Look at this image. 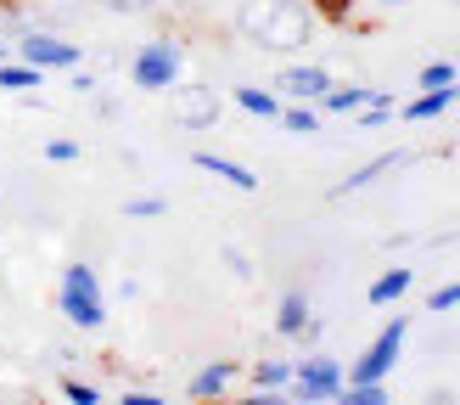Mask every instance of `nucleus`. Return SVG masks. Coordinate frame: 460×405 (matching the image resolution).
Segmentation results:
<instances>
[{"label":"nucleus","instance_id":"20","mask_svg":"<svg viewBox=\"0 0 460 405\" xmlns=\"http://www.w3.org/2000/svg\"><path fill=\"white\" fill-rule=\"evenodd\" d=\"M455 74H460V62H427V68H421V90H438V85H455Z\"/></svg>","mask_w":460,"mask_h":405},{"label":"nucleus","instance_id":"28","mask_svg":"<svg viewBox=\"0 0 460 405\" xmlns=\"http://www.w3.org/2000/svg\"><path fill=\"white\" fill-rule=\"evenodd\" d=\"M102 6H107V12H124V17H135V12H152L157 0H102Z\"/></svg>","mask_w":460,"mask_h":405},{"label":"nucleus","instance_id":"30","mask_svg":"<svg viewBox=\"0 0 460 405\" xmlns=\"http://www.w3.org/2000/svg\"><path fill=\"white\" fill-rule=\"evenodd\" d=\"M371 6H382V12H394V6H404V0H371Z\"/></svg>","mask_w":460,"mask_h":405},{"label":"nucleus","instance_id":"27","mask_svg":"<svg viewBox=\"0 0 460 405\" xmlns=\"http://www.w3.org/2000/svg\"><path fill=\"white\" fill-rule=\"evenodd\" d=\"M45 158H51V164H74V158H79V141H45Z\"/></svg>","mask_w":460,"mask_h":405},{"label":"nucleus","instance_id":"26","mask_svg":"<svg viewBox=\"0 0 460 405\" xmlns=\"http://www.w3.org/2000/svg\"><path fill=\"white\" fill-rule=\"evenodd\" d=\"M225 265H230V276H242V282H252V259L242 254V248H225Z\"/></svg>","mask_w":460,"mask_h":405},{"label":"nucleus","instance_id":"14","mask_svg":"<svg viewBox=\"0 0 460 405\" xmlns=\"http://www.w3.org/2000/svg\"><path fill=\"white\" fill-rule=\"evenodd\" d=\"M410 282H416V270H404V265L399 270H382L365 299H371V304H394V299H404V292H410Z\"/></svg>","mask_w":460,"mask_h":405},{"label":"nucleus","instance_id":"18","mask_svg":"<svg viewBox=\"0 0 460 405\" xmlns=\"http://www.w3.org/2000/svg\"><path fill=\"white\" fill-rule=\"evenodd\" d=\"M281 124L292 135H314L320 130V112H314V102H281Z\"/></svg>","mask_w":460,"mask_h":405},{"label":"nucleus","instance_id":"19","mask_svg":"<svg viewBox=\"0 0 460 405\" xmlns=\"http://www.w3.org/2000/svg\"><path fill=\"white\" fill-rule=\"evenodd\" d=\"M40 79H45V68L34 62H0V85L6 90H40Z\"/></svg>","mask_w":460,"mask_h":405},{"label":"nucleus","instance_id":"5","mask_svg":"<svg viewBox=\"0 0 460 405\" xmlns=\"http://www.w3.org/2000/svg\"><path fill=\"white\" fill-rule=\"evenodd\" d=\"M342 382H349V372H342L332 355H309V360H292V382H287V389L297 400H337Z\"/></svg>","mask_w":460,"mask_h":405},{"label":"nucleus","instance_id":"32","mask_svg":"<svg viewBox=\"0 0 460 405\" xmlns=\"http://www.w3.org/2000/svg\"><path fill=\"white\" fill-rule=\"evenodd\" d=\"M455 6H460V0H455Z\"/></svg>","mask_w":460,"mask_h":405},{"label":"nucleus","instance_id":"3","mask_svg":"<svg viewBox=\"0 0 460 405\" xmlns=\"http://www.w3.org/2000/svg\"><path fill=\"white\" fill-rule=\"evenodd\" d=\"M404 338H410V321L404 315H394L382 332H376V344L365 349L359 360H354V372H349V382H387V372L399 366V349H404Z\"/></svg>","mask_w":460,"mask_h":405},{"label":"nucleus","instance_id":"15","mask_svg":"<svg viewBox=\"0 0 460 405\" xmlns=\"http://www.w3.org/2000/svg\"><path fill=\"white\" fill-rule=\"evenodd\" d=\"M365 102H371V85H332L314 107H326V112H359Z\"/></svg>","mask_w":460,"mask_h":405},{"label":"nucleus","instance_id":"2","mask_svg":"<svg viewBox=\"0 0 460 405\" xmlns=\"http://www.w3.org/2000/svg\"><path fill=\"white\" fill-rule=\"evenodd\" d=\"M62 315L84 332H96L107 321V292H102V276L90 265H67L62 270Z\"/></svg>","mask_w":460,"mask_h":405},{"label":"nucleus","instance_id":"17","mask_svg":"<svg viewBox=\"0 0 460 405\" xmlns=\"http://www.w3.org/2000/svg\"><path fill=\"white\" fill-rule=\"evenodd\" d=\"M292 382V360H259L252 366V389L259 394H275V389H287Z\"/></svg>","mask_w":460,"mask_h":405},{"label":"nucleus","instance_id":"29","mask_svg":"<svg viewBox=\"0 0 460 405\" xmlns=\"http://www.w3.org/2000/svg\"><path fill=\"white\" fill-rule=\"evenodd\" d=\"M67 90H79V96H90V90H96V79H90V74H74V79H67Z\"/></svg>","mask_w":460,"mask_h":405},{"label":"nucleus","instance_id":"9","mask_svg":"<svg viewBox=\"0 0 460 405\" xmlns=\"http://www.w3.org/2000/svg\"><path fill=\"white\" fill-rule=\"evenodd\" d=\"M404 164H410V152H382V158H371V164H359L349 180H337V186H332V197H354V192L376 186L382 175H394V169H404Z\"/></svg>","mask_w":460,"mask_h":405},{"label":"nucleus","instance_id":"4","mask_svg":"<svg viewBox=\"0 0 460 405\" xmlns=\"http://www.w3.org/2000/svg\"><path fill=\"white\" fill-rule=\"evenodd\" d=\"M129 79H135V90H169L180 79V45L174 40H146L129 62Z\"/></svg>","mask_w":460,"mask_h":405},{"label":"nucleus","instance_id":"24","mask_svg":"<svg viewBox=\"0 0 460 405\" xmlns=\"http://www.w3.org/2000/svg\"><path fill=\"white\" fill-rule=\"evenodd\" d=\"M124 214H129V220H157V214H164V197H129Z\"/></svg>","mask_w":460,"mask_h":405},{"label":"nucleus","instance_id":"11","mask_svg":"<svg viewBox=\"0 0 460 405\" xmlns=\"http://www.w3.org/2000/svg\"><path fill=\"white\" fill-rule=\"evenodd\" d=\"M230 382H236V360H208L191 382H186V394L191 400H214V394H225Z\"/></svg>","mask_w":460,"mask_h":405},{"label":"nucleus","instance_id":"33","mask_svg":"<svg viewBox=\"0 0 460 405\" xmlns=\"http://www.w3.org/2000/svg\"><path fill=\"white\" fill-rule=\"evenodd\" d=\"M455 62H460V57H455Z\"/></svg>","mask_w":460,"mask_h":405},{"label":"nucleus","instance_id":"7","mask_svg":"<svg viewBox=\"0 0 460 405\" xmlns=\"http://www.w3.org/2000/svg\"><path fill=\"white\" fill-rule=\"evenodd\" d=\"M17 57L34 62V68H79V45H67L62 34H34V29H22V34H17Z\"/></svg>","mask_w":460,"mask_h":405},{"label":"nucleus","instance_id":"31","mask_svg":"<svg viewBox=\"0 0 460 405\" xmlns=\"http://www.w3.org/2000/svg\"><path fill=\"white\" fill-rule=\"evenodd\" d=\"M0 62H6V40H0Z\"/></svg>","mask_w":460,"mask_h":405},{"label":"nucleus","instance_id":"8","mask_svg":"<svg viewBox=\"0 0 460 405\" xmlns=\"http://www.w3.org/2000/svg\"><path fill=\"white\" fill-rule=\"evenodd\" d=\"M275 90H281L287 102H320V96L332 90V74H326L320 62H292V68H281Z\"/></svg>","mask_w":460,"mask_h":405},{"label":"nucleus","instance_id":"13","mask_svg":"<svg viewBox=\"0 0 460 405\" xmlns=\"http://www.w3.org/2000/svg\"><path fill=\"white\" fill-rule=\"evenodd\" d=\"M309 321H314V315H309V299H304V292H287L281 310H275V332H281V338H304Z\"/></svg>","mask_w":460,"mask_h":405},{"label":"nucleus","instance_id":"10","mask_svg":"<svg viewBox=\"0 0 460 405\" xmlns=\"http://www.w3.org/2000/svg\"><path fill=\"white\" fill-rule=\"evenodd\" d=\"M191 164H197L202 175H219L225 186H236V192H259V175H252L247 164H236V158H219V152H197Z\"/></svg>","mask_w":460,"mask_h":405},{"label":"nucleus","instance_id":"21","mask_svg":"<svg viewBox=\"0 0 460 405\" xmlns=\"http://www.w3.org/2000/svg\"><path fill=\"white\" fill-rule=\"evenodd\" d=\"M387 112H394V96H387V90H371V102L359 107V124H382Z\"/></svg>","mask_w":460,"mask_h":405},{"label":"nucleus","instance_id":"12","mask_svg":"<svg viewBox=\"0 0 460 405\" xmlns=\"http://www.w3.org/2000/svg\"><path fill=\"white\" fill-rule=\"evenodd\" d=\"M460 102V85H438V90H427V96H416V102H404L399 112L410 124H421V119H438V112H449Z\"/></svg>","mask_w":460,"mask_h":405},{"label":"nucleus","instance_id":"22","mask_svg":"<svg viewBox=\"0 0 460 405\" xmlns=\"http://www.w3.org/2000/svg\"><path fill=\"white\" fill-rule=\"evenodd\" d=\"M62 394L74 400V405H96V400H102L96 382H79V377H62Z\"/></svg>","mask_w":460,"mask_h":405},{"label":"nucleus","instance_id":"16","mask_svg":"<svg viewBox=\"0 0 460 405\" xmlns=\"http://www.w3.org/2000/svg\"><path fill=\"white\" fill-rule=\"evenodd\" d=\"M236 102L252 112V119H281V96L275 90H259V85H242L236 90Z\"/></svg>","mask_w":460,"mask_h":405},{"label":"nucleus","instance_id":"23","mask_svg":"<svg viewBox=\"0 0 460 405\" xmlns=\"http://www.w3.org/2000/svg\"><path fill=\"white\" fill-rule=\"evenodd\" d=\"M309 6L320 17H332V22H354V0H309Z\"/></svg>","mask_w":460,"mask_h":405},{"label":"nucleus","instance_id":"6","mask_svg":"<svg viewBox=\"0 0 460 405\" xmlns=\"http://www.w3.org/2000/svg\"><path fill=\"white\" fill-rule=\"evenodd\" d=\"M169 96H174V124H186V130H208L219 124V90L208 85H169Z\"/></svg>","mask_w":460,"mask_h":405},{"label":"nucleus","instance_id":"1","mask_svg":"<svg viewBox=\"0 0 460 405\" xmlns=\"http://www.w3.org/2000/svg\"><path fill=\"white\" fill-rule=\"evenodd\" d=\"M236 22L264 51H304L314 34V6L309 0H247Z\"/></svg>","mask_w":460,"mask_h":405},{"label":"nucleus","instance_id":"25","mask_svg":"<svg viewBox=\"0 0 460 405\" xmlns=\"http://www.w3.org/2000/svg\"><path fill=\"white\" fill-rule=\"evenodd\" d=\"M455 304H460V282L438 287V292H432V299H427V310H432V315H444V310H455Z\"/></svg>","mask_w":460,"mask_h":405}]
</instances>
